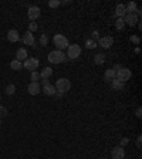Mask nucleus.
Segmentation results:
<instances>
[{
    "mask_svg": "<svg viewBox=\"0 0 142 159\" xmlns=\"http://www.w3.org/2000/svg\"><path fill=\"white\" fill-rule=\"evenodd\" d=\"M55 91L57 93H61V94H66L67 91H70L71 88V82L68 78H58L55 81Z\"/></svg>",
    "mask_w": 142,
    "mask_h": 159,
    "instance_id": "1",
    "label": "nucleus"
},
{
    "mask_svg": "<svg viewBox=\"0 0 142 159\" xmlns=\"http://www.w3.org/2000/svg\"><path fill=\"white\" fill-rule=\"evenodd\" d=\"M53 41H54V46L57 49L63 51V50H66L70 44H68V40H67L66 36H63V34H55L54 37H53Z\"/></svg>",
    "mask_w": 142,
    "mask_h": 159,
    "instance_id": "2",
    "label": "nucleus"
},
{
    "mask_svg": "<svg viewBox=\"0 0 142 159\" xmlns=\"http://www.w3.org/2000/svg\"><path fill=\"white\" fill-rule=\"evenodd\" d=\"M49 61L53 63V64H60L63 61H66V54L60 50H54L49 54Z\"/></svg>",
    "mask_w": 142,
    "mask_h": 159,
    "instance_id": "3",
    "label": "nucleus"
},
{
    "mask_svg": "<svg viewBox=\"0 0 142 159\" xmlns=\"http://www.w3.org/2000/svg\"><path fill=\"white\" fill-rule=\"evenodd\" d=\"M131 77H132V72H131L129 68L122 67V68H120L118 71H115V78H117V80H120V81H122V82L128 81Z\"/></svg>",
    "mask_w": 142,
    "mask_h": 159,
    "instance_id": "4",
    "label": "nucleus"
},
{
    "mask_svg": "<svg viewBox=\"0 0 142 159\" xmlns=\"http://www.w3.org/2000/svg\"><path fill=\"white\" fill-rule=\"evenodd\" d=\"M81 54V47L78 46V44H70L68 47H67V57H70V58H78Z\"/></svg>",
    "mask_w": 142,
    "mask_h": 159,
    "instance_id": "5",
    "label": "nucleus"
},
{
    "mask_svg": "<svg viewBox=\"0 0 142 159\" xmlns=\"http://www.w3.org/2000/svg\"><path fill=\"white\" fill-rule=\"evenodd\" d=\"M23 67L26 68V70H28V71H37L38 68V60L37 58H34V57H27L26 60H24V63H23Z\"/></svg>",
    "mask_w": 142,
    "mask_h": 159,
    "instance_id": "6",
    "label": "nucleus"
},
{
    "mask_svg": "<svg viewBox=\"0 0 142 159\" xmlns=\"http://www.w3.org/2000/svg\"><path fill=\"white\" fill-rule=\"evenodd\" d=\"M27 16L31 22H34L36 19L40 17V7H37V6H30L27 10Z\"/></svg>",
    "mask_w": 142,
    "mask_h": 159,
    "instance_id": "7",
    "label": "nucleus"
},
{
    "mask_svg": "<svg viewBox=\"0 0 142 159\" xmlns=\"http://www.w3.org/2000/svg\"><path fill=\"white\" fill-rule=\"evenodd\" d=\"M114 43V39L111 37V36H105V37H99L98 40V44L99 47H102V49H109L111 46Z\"/></svg>",
    "mask_w": 142,
    "mask_h": 159,
    "instance_id": "8",
    "label": "nucleus"
},
{
    "mask_svg": "<svg viewBox=\"0 0 142 159\" xmlns=\"http://www.w3.org/2000/svg\"><path fill=\"white\" fill-rule=\"evenodd\" d=\"M124 22H125V24L135 26L137 23H139V20H138V16L135 13H126L125 16H124Z\"/></svg>",
    "mask_w": 142,
    "mask_h": 159,
    "instance_id": "9",
    "label": "nucleus"
},
{
    "mask_svg": "<svg viewBox=\"0 0 142 159\" xmlns=\"http://www.w3.org/2000/svg\"><path fill=\"white\" fill-rule=\"evenodd\" d=\"M27 91L30 95H37L40 91H41V85H40V82H30L27 87Z\"/></svg>",
    "mask_w": 142,
    "mask_h": 159,
    "instance_id": "10",
    "label": "nucleus"
},
{
    "mask_svg": "<svg viewBox=\"0 0 142 159\" xmlns=\"http://www.w3.org/2000/svg\"><path fill=\"white\" fill-rule=\"evenodd\" d=\"M111 155H112V159H124V156H125V151H124L122 146H115V148L112 149Z\"/></svg>",
    "mask_w": 142,
    "mask_h": 159,
    "instance_id": "11",
    "label": "nucleus"
},
{
    "mask_svg": "<svg viewBox=\"0 0 142 159\" xmlns=\"http://www.w3.org/2000/svg\"><path fill=\"white\" fill-rule=\"evenodd\" d=\"M23 43L27 44V46H31V47H36V41H34L33 33L26 31V33H24V36H23Z\"/></svg>",
    "mask_w": 142,
    "mask_h": 159,
    "instance_id": "12",
    "label": "nucleus"
},
{
    "mask_svg": "<svg viewBox=\"0 0 142 159\" xmlns=\"http://www.w3.org/2000/svg\"><path fill=\"white\" fill-rule=\"evenodd\" d=\"M7 40L11 41V43H16L20 40V34L17 30H9V33H7Z\"/></svg>",
    "mask_w": 142,
    "mask_h": 159,
    "instance_id": "13",
    "label": "nucleus"
},
{
    "mask_svg": "<svg viewBox=\"0 0 142 159\" xmlns=\"http://www.w3.org/2000/svg\"><path fill=\"white\" fill-rule=\"evenodd\" d=\"M125 14H126V7H125V4H122V3L117 4V7H115V16L122 17V19H124V16H125Z\"/></svg>",
    "mask_w": 142,
    "mask_h": 159,
    "instance_id": "14",
    "label": "nucleus"
},
{
    "mask_svg": "<svg viewBox=\"0 0 142 159\" xmlns=\"http://www.w3.org/2000/svg\"><path fill=\"white\" fill-rule=\"evenodd\" d=\"M111 87L114 88L115 91H122L124 87H125V82H122V81H120V80L114 78V80L111 81Z\"/></svg>",
    "mask_w": 142,
    "mask_h": 159,
    "instance_id": "15",
    "label": "nucleus"
},
{
    "mask_svg": "<svg viewBox=\"0 0 142 159\" xmlns=\"http://www.w3.org/2000/svg\"><path fill=\"white\" fill-rule=\"evenodd\" d=\"M51 74H53V68H50V67H44L41 72H40V78L41 80H49L51 77Z\"/></svg>",
    "mask_w": 142,
    "mask_h": 159,
    "instance_id": "16",
    "label": "nucleus"
},
{
    "mask_svg": "<svg viewBox=\"0 0 142 159\" xmlns=\"http://www.w3.org/2000/svg\"><path fill=\"white\" fill-rule=\"evenodd\" d=\"M27 58V51H26V49H19L16 53V60H19L20 63L22 61H24Z\"/></svg>",
    "mask_w": 142,
    "mask_h": 159,
    "instance_id": "17",
    "label": "nucleus"
},
{
    "mask_svg": "<svg viewBox=\"0 0 142 159\" xmlns=\"http://www.w3.org/2000/svg\"><path fill=\"white\" fill-rule=\"evenodd\" d=\"M55 93H57V91H55V87L51 85V84H47V85L43 87V94H46V95H54Z\"/></svg>",
    "mask_w": 142,
    "mask_h": 159,
    "instance_id": "18",
    "label": "nucleus"
},
{
    "mask_svg": "<svg viewBox=\"0 0 142 159\" xmlns=\"http://www.w3.org/2000/svg\"><path fill=\"white\" fill-rule=\"evenodd\" d=\"M104 78H105V81H109V82H111L115 78V71L112 70V68H108V70L104 72Z\"/></svg>",
    "mask_w": 142,
    "mask_h": 159,
    "instance_id": "19",
    "label": "nucleus"
},
{
    "mask_svg": "<svg viewBox=\"0 0 142 159\" xmlns=\"http://www.w3.org/2000/svg\"><path fill=\"white\" fill-rule=\"evenodd\" d=\"M94 61H95V64H97V66L104 64V63H105V54H102V53L95 54V55H94Z\"/></svg>",
    "mask_w": 142,
    "mask_h": 159,
    "instance_id": "20",
    "label": "nucleus"
},
{
    "mask_svg": "<svg viewBox=\"0 0 142 159\" xmlns=\"http://www.w3.org/2000/svg\"><path fill=\"white\" fill-rule=\"evenodd\" d=\"M125 7H126V13H135L138 9V6L135 1H129L128 4H125Z\"/></svg>",
    "mask_w": 142,
    "mask_h": 159,
    "instance_id": "21",
    "label": "nucleus"
},
{
    "mask_svg": "<svg viewBox=\"0 0 142 159\" xmlns=\"http://www.w3.org/2000/svg\"><path fill=\"white\" fill-rule=\"evenodd\" d=\"M10 67L13 68V70L19 71V70H22V68H23V63H20L19 60H13V61L10 63Z\"/></svg>",
    "mask_w": 142,
    "mask_h": 159,
    "instance_id": "22",
    "label": "nucleus"
},
{
    "mask_svg": "<svg viewBox=\"0 0 142 159\" xmlns=\"http://www.w3.org/2000/svg\"><path fill=\"white\" fill-rule=\"evenodd\" d=\"M124 27H125V22H124V19H122V17H118V20L115 22V28L121 31Z\"/></svg>",
    "mask_w": 142,
    "mask_h": 159,
    "instance_id": "23",
    "label": "nucleus"
},
{
    "mask_svg": "<svg viewBox=\"0 0 142 159\" xmlns=\"http://www.w3.org/2000/svg\"><path fill=\"white\" fill-rule=\"evenodd\" d=\"M4 93L7 94V95H13V94L16 93V85H14V84H9V85L6 87Z\"/></svg>",
    "mask_w": 142,
    "mask_h": 159,
    "instance_id": "24",
    "label": "nucleus"
},
{
    "mask_svg": "<svg viewBox=\"0 0 142 159\" xmlns=\"http://www.w3.org/2000/svg\"><path fill=\"white\" fill-rule=\"evenodd\" d=\"M85 47H87L88 50H94V49H95V47H97V43H95L94 40L88 39L87 41H85Z\"/></svg>",
    "mask_w": 142,
    "mask_h": 159,
    "instance_id": "25",
    "label": "nucleus"
},
{
    "mask_svg": "<svg viewBox=\"0 0 142 159\" xmlns=\"http://www.w3.org/2000/svg\"><path fill=\"white\" fill-rule=\"evenodd\" d=\"M30 80H31V82H38V80H40V72L38 71H31Z\"/></svg>",
    "mask_w": 142,
    "mask_h": 159,
    "instance_id": "26",
    "label": "nucleus"
},
{
    "mask_svg": "<svg viewBox=\"0 0 142 159\" xmlns=\"http://www.w3.org/2000/svg\"><path fill=\"white\" fill-rule=\"evenodd\" d=\"M47 43H49L47 34H41V36H40V44H41V46H47Z\"/></svg>",
    "mask_w": 142,
    "mask_h": 159,
    "instance_id": "27",
    "label": "nucleus"
},
{
    "mask_svg": "<svg viewBox=\"0 0 142 159\" xmlns=\"http://www.w3.org/2000/svg\"><path fill=\"white\" fill-rule=\"evenodd\" d=\"M37 28H38V26H37V24H36L34 22L28 23V31H30V33H34V31H36Z\"/></svg>",
    "mask_w": 142,
    "mask_h": 159,
    "instance_id": "28",
    "label": "nucleus"
},
{
    "mask_svg": "<svg viewBox=\"0 0 142 159\" xmlns=\"http://www.w3.org/2000/svg\"><path fill=\"white\" fill-rule=\"evenodd\" d=\"M49 6L50 7H53V9H55V7L60 6V1H58V0H51V1L49 3Z\"/></svg>",
    "mask_w": 142,
    "mask_h": 159,
    "instance_id": "29",
    "label": "nucleus"
},
{
    "mask_svg": "<svg viewBox=\"0 0 142 159\" xmlns=\"http://www.w3.org/2000/svg\"><path fill=\"white\" fill-rule=\"evenodd\" d=\"M131 41L138 46V44L141 43V39H139V36H131Z\"/></svg>",
    "mask_w": 142,
    "mask_h": 159,
    "instance_id": "30",
    "label": "nucleus"
},
{
    "mask_svg": "<svg viewBox=\"0 0 142 159\" xmlns=\"http://www.w3.org/2000/svg\"><path fill=\"white\" fill-rule=\"evenodd\" d=\"M91 40H94L95 43H97V41L99 40V33L97 31V30H94V31H93V39H91Z\"/></svg>",
    "mask_w": 142,
    "mask_h": 159,
    "instance_id": "31",
    "label": "nucleus"
},
{
    "mask_svg": "<svg viewBox=\"0 0 142 159\" xmlns=\"http://www.w3.org/2000/svg\"><path fill=\"white\" fill-rule=\"evenodd\" d=\"M6 115H7V110H6L4 107L0 105V118H1V116H6Z\"/></svg>",
    "mask_w": 142,
    "mask_h": 159,
    "instance_id": "32",
    "label": "nucleus"
},
{
    "mask_svg": "<svg viewBox=\"0 0 142 159\" xmlns=\"http://www.w3.org/2000/svg\"><path fill=\"white\" fill-rule=\"evenodd\" d=\"M128 143H129V139H128V138H122V139H121V146H122V148L126 146Z\"/></svg>",
    "mask_w": 142,
    "mask_h": 159,
    "instance_id": "33",
    "label": "nucleus"
},
{
    "mask_svg": "<svg viewBox=\"0 0 142 159\" xmlns=\"http://www.w3.org/2000/svg\"><path fill=\"white\" fill-rule=\"evenodd\" d=\"M141 142H142V137L139 135V137L137 138V146H138V148H141Z\"/></svg>",
    "mask_w": 142,
    "mask_h": 159,
    "instance_id": "34",
    "label": "nucleus"
},
{
    "mask_svg": "<svg viewBox=\"0 0 142 159\" xmlns=\"http://www.w3.org/2000/svg\"><path fill=\"white\" fill-rule=\"evenodd\" d=\"M137 116H138V118H141V116H142V108H141V107L137 108Z\"/></svg>",
    "mask_w": 142,
    "mask_h": 159,
    "instance_id": "35",
    "label": "nucleus"
},
{
    "mask_svg": "<svg viewBox=\"0 0 142 159\" xmlns=\"http://www.w3.org/2000/svg\"><path fill=\"white\" fill-rule=\"evenodd\" d=\"M120 68H122V66H120V64H115V66H114V68H112V70H114V71H118Z\"/></svg>",
    "mask_w": 142,
    "mask_h": 159,
    "instance_id": "36",
    "label": "nucleus"
},
{
    "mask_svg": "<svg viewBox=\"0 0 142 159\" xmlns=\"http://www.w3.org/2000/svg\"><path fill=\"white\" fill-rule=\"evenodd\" d=\"M41 82H43V87H44V85H47V84H50L49 80H41Z\"/></svg>",
    "mask_w": 142,
    "mask_h": 159,
    "instance_id": "37",
    "label": "nucleus"
},
{
    "mask_svg": "<svg viewBox=\"0 0 142 159\" xmlns=\"http://www.w3.org/2000/svg\"><path fill=\"white\" fill-rule=\"evenodd\" d=\"M139 53H141V49H139V47H137V49H135V54H139Z\"/></svg>",
    "mask_w": 142,
    "mask_h": 159,
    "instance_id": "38",
    "label": "nucleus"
},
{
    "mask_svg": "<svg viewBox=\"0 0 142 159\" xmlns=\"http://www.w3.org/2000/svg\"><path fill=\"white\" fill-rule=\"evenodd\" d=\"M0 125H1V119H0Z\"/></svg>",
    "mask_w": 142,
    "mask_h": 159,
    "instance_id": "39",
    "label": "nucleus"
},
{
    "mask_svg": "<svg viewBox=\"0 0 142 159\" xmlns=\"http://www.w3.org/2000/svg\"><path fill=\"white\" fill-rule=\"evenodd\" d=\"M0 98H1V95H0Z\"/></svg>",
    "mask_w": 142,
    "mask_h": 159,
    "instance_id": "40",
    "label": "nucleus"
}]
</instances>
